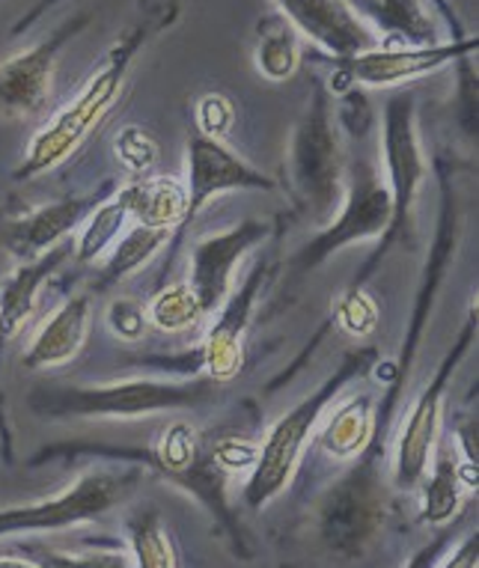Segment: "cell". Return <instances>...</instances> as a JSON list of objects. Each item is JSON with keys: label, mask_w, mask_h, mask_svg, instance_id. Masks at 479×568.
Returning a JSON list of instances; mask_svg holds the SVG:
<instances>
[{"label": "cell", "mask_w": 479, "mask_h": 568, "mask_svg": "<svg viewBox=\"0 0 479 568\" xmlns=\"http://www.w3.org/2000/svg\"><path fill=\"white\" fill-rule=\"evenodd\" d=\"M176 16V0H141V16L129 21V28L113 39L102 63L95 65V72L86 78V84L78 90L75 99L33 134L28 152L21 159V168L12 173L16 182H30V179L63 168L86 140L93 138L99 125L111 116L113 108L123 99L137 54L150 45L152 37H159L161 30L170 28Z\"/></svg>", "instance_id": "cell-1"}, {"label": "cell", "mask_w": 479, "mask_h": 568, "mask_svg": "<svg viewBox=\"0 0 479 568\" xmlns=\"http://www.w3.org/2000/svg\"><path fill=\"white\" fill-rule=\"evenodd\" d=\"M373 361H376V348L346 354L337 373L330 375L328 382H322L319 390H313L307 399L298 402L289 414H283L268 429L263 444L256 447V462L247 470L245 491H242L251 509H265L277 494L286 491V485L295 479L313 438H316L325 410L337 402L339 393L346 390L357 375L367 373Z\"/></svg>", "instance_id": "cell-2"}, {"label": "cell", "mask_w": 479, "mask_h": 568, "mask_svg": "<svg viewBox=\"0 0 479 568\" xmlns=\"http://www.w3.org/2000/svg\"><path fill=\"white\" fill-rule=\"evenodd\" d=\"M215 396V382H161L129 378L90 387H37L30 410L48 419H134L206 405Z\"/></svg>", "instance_id": "cell-3"}, {"label": "cell", "mask_w": 479, "mask_h": 568, "mask_svg": "<svg viewBox=\"0 0 479 568\" xmlns=\"http://www.w3.org/2000/svg\"><path fill=\"white\" fill-rule=\"evenodd\" d=\"M286 170L298 209L310 217V224H328L346 194V159H343L330 90L319 78L313 81L307 111L292 129Z\"/></svg>", "instance_id": "cell-4"}, {"label": "cell", "mask_w": 479, "mask_h": 568, "mask_svg": "<svg viewBox=\"0 0 479 568\" xmlns=\"http://www.w3.org/2000/svg\"><path fill=\"white\" fill-rule=\"evenodd\" d=\"M381 159H385L381 173L387 176V191H390V221L385 233L378 235L381 239L378 247L351 283L355 290L364 286V280L385 262L396 244L414 239V209H417L420 187L429 176V164H426L420 131H417V104L411 93H396L387 99L385 120H381Z\"/></svg>", "instance_id": "cell-5"}, {"label": "cell", "mask_w": 479, "mask_h": 568, "mask_svg": "<svg viewBox=\"0 0 479 568\" xmlns=\"http://www.w3.org/2000/svg\"><path fill=\"white\" fill-rule=\"evenodd\" d=\"M143 470L137 465L99 467V470H86L63 491L42 497L37 504L7 506V509H0V539L57 532L99 521L123 500H129V494L137 488Z\"/></svg>", "instance_id": "cell-6"}, {"label": "cell", "mask_w": 479, "mask_h": 568, "mask_svg": "<svg viewBox=\"0 0 479 568\" xmlns=\"http://www.w3.org/2000/svg\"><path fill=\"white\" fill-rule=\"evenodd\" d=\"M390 221V191H387L385 173L376 168V161L357 155L351 168H346V194L339 203L337 215L322 226L319 235L304 244L295 253V268L316 271L334 253L346 251L351 244L376 242L387 230Z\"/></svg>", "instance_id": "cell-7"}, {"label": "cell", "mask_w": 479, "mask_h": 568, "mask_svg": "<svg viewBox=\"0 0 479 568\" xmlns=\"http://www.w3.org/2000/svg\"><path fill=\"white\" fill-rule=\"evenodd\" d=\"M479 48V39L461 37L447 39V42H432V45H402V42H378L369 51H357L346 57H322L334 72L330 90L346 93L348 87H387L408 84L417 78L435 75L444 65L459 63L461 57H473Z\"/></svg>", "instance_id": "cell-8"}, {"label": "cell", "mask_w": 479, "mask_h": 568, "mask_svg": "<svg viewBox=\"0 0 479 568\" xmlns=\"http://www.w3.org/2000/svg\"><path fill=\"white\" fill-rule=\"evenodd\" d=\"M473 339H477V316L470 313L465 327L459 331L456 345L447 352L441 366L435 369V375L420 393V399L414 402L408 417H405L394 456V485L399 491H417L426 474H429L432 449L438 444V435H441L444 396H447V387H450L452 375L461 366V361L473 348Z\"/></svg>", "instance_id": "cell-9"}, {"label": "cell", "mask_w": 479, "mask_h": 568, "mask_svg": "<svg viewBox=\"0 0 479 568\" xmlns=\"http://www.w3.org/2000/svg\"><path fill=\"white\" fill-rule=\"evenodd\" d=\"M93 21L90 12L63 21L60 28L28 51L7 57L0 63V120L28 122L45 111L54 90L57 60L67 45Z\"/></svg>", "instance_id": "cell-10"}, {"label": "cell", "mask_w": 479, "mask_h": 568, "mask_svg": "<svg viewBox=\"0 0 479 568\" xmlns=\"http://www.w3.org/2000/svg\"><path fill=\"white\" fill-rule=\"evenodd\" d=\"M385 521V491L373 462L357 465L330 488L319 506V536L343 557H360L376 541Z\"/></svg>", "instance_id": "cell-11"}, {"label": "cell", "mask_w": 479, "mask_h": 568, "mask_svg": "<svg viewBox=\"0 0 479 568\" xmlns=\"http://www.w3.org/2000/svg\"><path fill=\"white\" fill-rule=\"evenodd\" d=\"M182 185L188 194V205H185V221L176 233H182L215 196L226 191H274L277 182L265 176L263 170H256L254 164H247L238 152L230 150L224 138L194 129L185 140V182Z\"/></svg>", "instance_id": "cell-12"}, {"label": "cell", "mask_w": 479, "mask_h": 568, "mask_svg": "<svg viewBox=\"0 0 479 568\" xmlns=\"http://www.w3.org/2000/svg\"><path fill=\"white\" fill-rule=\"evenodd\" d=\"M268 224L263 221H242L224 233L206 235L191 247L188 290L194 292L203 316H215L224 307L230 292L235 290V268L242 265L256 244L265 242Z\"/></svg>", "instance_id": "cell-13"}, {"label": "cell", "mask_w": 479, "mask_h": 568, "mask_svg": "<svg viewBox=\"0 0 479 568\" xmlns=\"http://www.w3.org/2000/svg\"><path fill=\"white\" fill-rule=\"evenodd\" d=\"M113 191H116V185L104 182V185H99L90 194L63 196V200H54V203L39 205V209L28 212L24 217H16V221L3 226L0 244L7 247V253L16 262L37 260V256H42V253L57 247V244L67 242V235L75 233L95 205L108 200Z\"/></svg>", "instance_id": "cell-14"}, {"label": "cell", "mask_w": 479, "mask_h": 568, "mask_svg": "<svg viewBox=\"0 0 479 568\" xmlns=\"http://www.w3.org/2000/svg\"><path fill=\"white\" fill-rule=\"evenodd\" d=\"M277 12L322 54L346 57L376 48L381 39L360 19L348 0H274Z\"/></svg>", "instance_id": "cell-15"}, {"label": "cell", "mask_w": 479, "mask_h": 568, "mask_svg": "<svg viewBox=\"0 0 479 568\" xmlns=\"http://www.w3.org/2000/svg\"><path fill=\"white\" fill-rule=\"evenodd\" d=\"M265 283V265L259 262L247 280L238 290L230 292V298L224 301V307L215 313V325L206 334L203 352H200V364L206 369V378L215 384L235 382L245 364V331L251 325V313H254L256 295Z\"/></svg>", "instance_id": "cell-16"}, {"label": "cell", "mask_w": 479, "mask_h": 568, "mask_svg": "<svg viewBox=\"0 0 479 568\" xmlns=\"http://www.w3.org/2000/svg\"><path fill=\"white\" fill-rule=\"evenodd\" d=\"M90 318H93V290L75 292L33 334L21 354V366L30 373H42V369L72 364L86 343Z\"/></svg>", "instance_id": "cell-17"}, {"label": "cell", "mask_w": 479, "mask_h": 568, "mask_svg": "<svg viewBox=\"0 0 479 568\" xmlns=\"http://www.w3.org/2000/svg\"><path fill=\"white\" fill-rule=\"evenodd\" d=\"M67 260H72V244L63 242L37 260L19 262L10 277L0 283V348L24 331L37 313L42 286Z\"/></svg>", "instance_id": "cell-18"}, {"label": "cell", "mask_w": 479, "mask_h": 568, "mask_svg": "<svg viewBox=\"0 0 479 568\" xmlns=\"http://www.w3.org/2000/svg\"><path fill=\"white\" fill-rule=\"evenodd\" d=\"M328 419L316 429V447L334 462H355L369 453L378 432V410L369 393H355L339 405H330Z\"/></svg>", "instance_id": "cell-19"}, {"label": "cell", "mask_w": 479, "mask_h": 568, "mask_svg": "<svg viewBox=\"0 0 479 568\" xmlns=\"http://www.w3.org/2000/svg\"><path fill=\"white\" fill-rule=\"evenodd\" d=\"M348 7L376 30L381 42L432 45L441 42L424 0H348Z\"/></svg>", "instance_id": "cell-20"}, {"label": "cell", "mask_w": 479, "mask_h": 568, "mask_svg": "<svg viewBox=\"0 0 479 568\" xmlns=\"http://www.w3.org/2000/svg\"><path fill=\"white\" fill-rule=\"evenodd\" d=\"M120 194L125 196V205H129V215H132L134 224L164 226V230L176 233L182 221H185L188 194H185V185L179 179H141V182L120 187Z\"/></svg>", "instance_id": "cell-21"}, {"label": "cell", "mask_w": 479, "mask_h": 568, "mask_svg": "<svg viewBox=\"0 0 479 568\" xmlns=\"http://www.w3.org/2000/svg\"><path fill=\"white\" fill-rule=\"evenodd\" d=\"M432 476L420 483L424 488V506H420V518L432 527H441L459 513L461 494H465V485H461L459 476V449H456V440H444V444H435L432 449Z\"/></svg>", "instance_id": "cell-22"}, {"label": "cell", "mask_w": 479, "mask_h": 568, "mask_svg": "<svg viewBox=\"0 0 479 568\" xmlns=\"http://www.w3.org/2000/svg\"><path fill=\"white\" fill-rule=\"evenodd\" d=\"M170 235H173V230H164V226L134 224L132 230L116 242L111 260L104 262V268L95 274L93 286H90L93 295L111 290V286H116V283H123L125 277L137 274V271H141L143 265H146V262L161 251V247H167Z\"/></svg>", "instance_id": "cell-23"}, {"label": "cell", "mask_w": 479, "mask_h": 568, "mask_svg": "<svg viewBox=\"0 0 479 568\" xmlns=\"http://www.w3.org/2000/svg\"><path fill=\"white\" fill-rule=\"evenodd\" d=\"M254 60L259 75L268 78V81H289L298 72V65H302L298 30L292 28L281 12L259 19Z\"/></svg>", "instance_id": "cell-24"}, {"label": "cell", "mask_w": 479, "mask_h": 568, "mask_svg": "<svg viewBox=\"0 0 479 568\" xmlns=\"http://www.w3.org/2000/svg\"><path fill=\"white\" fill-rule=\"evenodd\" d=\"M129 221H132L129 205H125V196L120 194V187H116L108 200H102V203L95 205L93 212L86 215L84 224L78 226L81 233H78L75 247H72L75 262L90 265V262L102 260V253L120 239V233H123Z\"/></svg>", "instance_id": "cell-25"}, {"label": "cell", "mask_w": 479, "mask_h": 568, "mask_svg": "<svg viewBox=\"0 0 479 568\" xmlns=\"http://www.w3.org/2000/svg\"><path fill=\"white\" fill-rule=\"evenodd\" d=\"M129 554L134 566L143 568H170L179 566L176 548L170 541V532L161 524V515L155 509L137 513L129 521Z\"/></svg>", "instance_id": "cell-26"}, {"label": "cell", "mask_w": 479, "mask_h": 568, "mask_svg": "<svg viewBox=\"0 0 479 568\" xmlns=\"http://www.w3.org/2000/svg\"><path fill=\"white\" fill-rule=\"evenodd\" d=\"M203 318V310H200L194 292L188 290V283H173V286H164L152 295V301L146 304V322L152 327H159L164 334H182V331H191Z\"/></svg>", "instance_id": "cell-27"}, {"label": "cell", "mask_w": 479, "mask_h": 568, "mask_svg": "<svg viewBox=\"0 0 479 568\" xmlns=\"http://www.w3.org/2000/svg\"><path fill=\"white\" fill-rule=\"evenodd\" d=\"M337 325L351 336H367L376 331L378 325V304L376 298L360 290H351L343 295V301L337 304Z\"/></svg>", "instance_id": "cell-28"}, {"label": "cell", "mask_w": 479, "mask_h": 568, "mask_svg": "<svg viewBox=\"0 0 479 568\" xmlns=\"http://www.w3.org/2000/svg\"><path fill=\"white\" fill-rule=\"evenodd\" d=\"M108 327H111L113 334L120 336V339H141L143 331H146V310L143 304L132 298H116L108 307Z\"/></svg>", "instance_id": "cell-29"}, {"label": "cell", "mask_w": 479, "mask_h": 568, "mask_svg": "<svg viewBox=\"0 0 479 568\" xmlns=\"http://www.w3.org/2000/svg\"><path fill=\"white\" fill-rule=\"evenodd\" d=\"M116 155L129 164V170H143L155 161L159 150H155V143H152L146 131L132 125V129H125L120 134V140H116Z\"/></svg>", "instance_id": "cell-30"}, {"label": "cell", "mask_w": 479, "mask_h": 568, "mask_svg": "<svg viewBox=\"0 0 479 568\" xmlns=\"http://www.w3.org/2000/svg\"><path fill=\"white\" fill-rule=\"evenodd\" d=\"M233 125V104L226 102L224 95H206L197 104V129L215 138H224Z\"/></svg>", "instance_id": "cell-31"}, {"label": "cell", "mask_w": 479, "mask_h": 568, "mask_svg": "<svg viewBox=\"0 0 479 568\" xmlns=\"http://www.w3.org/2000/svg\"><path fill=\"white\" fill-rule=\"evenodd\" d=\"M212 453H215V458L221 462V467H226L230 474H235V470H251L256 462L254 444H247V440H238V438L221 440V444H217Z\"/></svg>", "instance_id": "cell-32"}, {"label": "cell", "mask_w": 479, "mask_h": 568, "mask_svg": "<svg viewBox=\"0 0 479 568\" xmlns=\"http://www.w3.org/2000/svg\"><path fill=\"white\" fill-rule=\"evenodd\" d=\"M477 545H479V532H468V539L461 541L459 554L456 557H447L441 559V566H452V568H473L479 562V554H477Z\"/></svg>", "instance_id": "cell-33"}, {"label": "cell", "mask_w": 479, "mask_h": 568, "mask_svg": "<svg viewBox=\"0 0 479 568\" xmlns=\"http://www.w3.org/2000/svg\"><path fill=\"white\" fill-rule=\"evenodd\" d=\"M57 3H63V0H42V3H37V7H33V10H30L28 16H21L19 24L12 28V37H19V33H24V30L30 28V24H37V21L42 19V16H45L48 10H54Z\"/></svg>", "instance_id": "cell-34"}]
</instances>
